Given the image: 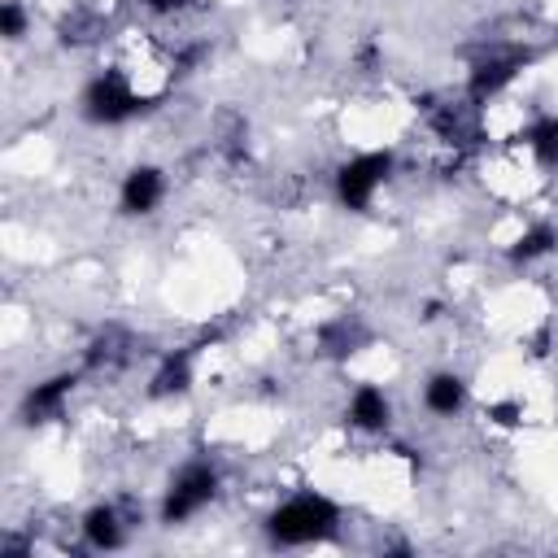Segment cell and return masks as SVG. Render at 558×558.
Returning <instances> with one entry per match:
<instances>
[{
    "label": "cell",
    "instance_id": "cell-15",
    "mask_svg": "<svg viewBox=\"0 0 558 558\" xmlns=\"http://www.w3.org/2000/svg\"><path fill=\"white\" fill-rule=\"evenodd\" d=\"M0 35H4V44H22L31 35V9H26V0H0Z\"/></svg>",
    "mask_w": 558,
    "mask_h": 558
},
{
    "label": "cell",
    "instance_id": "cell-2",
    "mask_svg": "<svg viewBox=\"0 0 558 558\" xmlns=\"http://www.w3.org/2000/svg\"><path fill=\"white\" fill-rule=\"evenodd\" d=\"M222 497V466L214 458H183L157 501V523L161 527H183L196 514H205Z\"/></svg>",
    "mask_w": 558,
    "mask_h": 558
},
{
    "label": "cell",
    "instance_id": "cell-14",
    "mask_svg": "<svg viewBox=\"0 0 558 558\" xmlns=\"http://www.w3.org/2000/svg\"><path fill=\"white\" fill-rule=\"evenodd\" d=\"M362 344H366V331H362V323L353 314H336V318H327L318 327V353H327V357H349Z\"/></svg>",
    "mask_w": 558,
    "mask_h": 558
},
{
    "label": "cell",
    "instance_id": "cell-7",
    "mask_svg": "<svg viewBox=\"0 0 558 558\" xmlns=\"http://www.w3.org/2000/svg\"><path fill=\"white\" fill-rule=\"evenodd\" d=\"M166 192H170L166 170L157 161H135L118 179V214L122 218H153L166 205Z\"/></svg>",
    "mask_w": 558,
    "mask_h": 558
},
{
    "label": "cell",
    "instance_id": "cell-16",
    "mask_svg": "<svg viewBox=\"0 0 558 558\" xmlns=\"http://www.w3.org/2000/svg\"><path fill=\"white\" fill-rule=\"evenodd\" d=\"M484 414H488V423H497V427H519V423H523V401H493Z\"/></svg>",
    "mask_w": 558,
    "mask_h": 558
},
{
    "label": "cell",
    "instance_id": "cell-17",
    "mask_svg": "<svg viewBox=\"0 0 558 558\" xmlns=\"http://www.w3.org/2000/svg\"><path fill=\"white\" fill-rule=\"evenodd\" d=\"M144 13H153V17H179V13H187L192 9V0H135Z\"/></svg>",
    "mask_w": 558,
    "mask_h": 558
},
{
    "label": "cell",
    "instance_id": "cell-11",
    "mask_svg": "<svg viewBox=\"0 0 558 558\" xmlns=\"http://www.w3.org/2000/svg\"><path fill=\"white\" fill-rule=\"evenodd\" d=\"M418 405H423V414H432V418H462L466 405H471V384H466V375H458V371H449V366L432 371V375L423 379V388H418Z\"/></svg>",
    "mask_w": 558,
    "mask_h": 558
},
{
    "label": "cell",
    "instance_id": "cell-10",
    "mask_svg": "<svg viewBox=\"0 0 558 558\" xmlns=\"http://www.w3.org/2000/svg\"><path fill=\"white\" fill-rule=\"evenodd\" d=\"M344 423L362 436H384L392 427V397L384 384H353L344 397Z\"/></svg>",
    "mask_w": 558,
    "mask_h": 558
},
{
    "label": "cell",
    "instance_id": "cell-1",
    "mask_svg": "<svg viewBox=\"0 0 558 558\" xmlns=\"http://www.w3.org/2000/svg\"><path fill=\"white\" fill-rule=\"evenodd\" d=\"M344 527V506L323 488H296L262 514V532L275 549H310Z\"/></svg>",
    "mask_w": 558,
    "mask_h": 558
},
{
    "label": "cell",
    "instance_id": "cell-12",
    "mask_svg": "<svg viewBox=\"0 0 558 558\" xmlns=\"http://www.w3.org/2000/svg\"><path fill=\"white\" fill-rule=\"evenodd\" d=\"M519 148H527L536 170H558V113L541 109L519 126Z\"/></svg>",
    "mask_w": 558,
    "mask_h": 558
},
{
    "label": "cell",
    "instance_id": "cell-5",
    "mask_svg": "<svg viewBox=\"0 0 558 558\" xmlns=\"http://www.w3.org/2000/svg\"><path fill=\"white\" fill-rule=\"evenodd\" d=\"M527 61H532L527 48H488L484 57L471 61L466 83H462V100L484 113L493 100H501V96L519 83V74H523Z\"/></svg>",
    "mask_w": 558,
    "mask_h": 558
},
{
    "label": "cell",
    "instance_id": "cell-4",
    "mask_svg": "<svg viewBox=\"0 0 558 558\" xmlns=\"http://www.w3.org/2000/svg\"><path fill=\"white\" fill-rule=\"evenodd\" d=\"M397 174V148H357L331 170V196L344 214H366Z\"/></svg>",
    "mask_w": 558,
    "mask_h": 558
},
{
    "label": "cell",
    "instance_id": "cell-8",
    "mask_svg": "<svg viewBox=\"0 0 558 558\" xmlns=\"http://www.w3.org/2000/svg\"><path fill=\"white\" fill-rule=\"evenodd\" d=\"M196 362H201V344H179V349H166L148 375V401H179L192 392L196 384Z\"/></svg>",
    "mask_w": 558,
    "mask_h": 558
},
{
    "label": "cell",
    "instance_id": "cell-9",
    "mask_svg": "<svg viewBox=\"0 0 558 558\" xmlns=\"http://www.w3.org/2000/svg\"><path fill=\"white\" fill-rule=\"evenodd\" d=\"M78 541L92 554H113L131 541V514L122 510V501H96L78 514Z\"/></svg>",
    "mask_w": 558,
    "mask_h": 558
},
{
    "label": "cell",
    "instance_id": "cell-3",
    "mask_svg": "<svg viewBox=\"0 0 558 558\" xmlns=\"http://www.w3.org/2000/svg\"><path fill=\"white\" fill-rule=\"evenodd\" d=\"M144 109H148V96L135 87V78H131L122 65L96 70V74L83 83V92H78V118H83L87 126H100V131L126 126V122H135Z\"/></svg>",
    "mask_w": 558,
    "mask_h": 558
},
{
    "label": "cell",
    "instance_id": "cell-13",
    "mask_svg": "<svg viewBox=\"0 0 558 558\" xmlns=\"http://www.w3.org/2000/svg\"><path fill=\"white\" fill-rule=\"evenodd\" d=\"M549 253H558V227L549 222V218H532L510 244H506V262L510 266H519V270H527V266H536V262H545Z\"/></svg>",
    "mask_w": 558,
    "mask_h": 558
},
{
    "label": "cell",
    "instance_id": "cell-6",
    "mask_svg": "<svg viewBox=\"0 0 558 558\" xmlns=\"http://www.w3.org/2000/svg\"><path fill=\"white\" fill-rule=\"evenodd\" d=\"M78 379L83 371H52L35 384H26L22 401H17V418L26 427H44V423H57L65 410H70V397L78 392Z\"/></svg>",
    "mask_w": 558,
    "mask_h": 558
}]
</instances>
